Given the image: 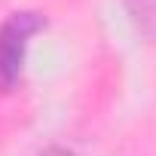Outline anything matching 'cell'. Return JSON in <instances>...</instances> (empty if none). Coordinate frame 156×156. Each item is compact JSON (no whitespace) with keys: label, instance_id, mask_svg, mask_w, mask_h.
Masks as SVG:
<instances>
[{"label":"cell","instance_id":"obj_3","mask_svg":"<svg viewBox=\"0 0 156 156\" xmlns=\"http://www.w3.org/2000/svg\"><path fill=\"white\" fill-rule=\"evenodd\" d=\"M40 156H76V153L67 150V147H49V150H43Z\"/></svg>","mask_w":156,"mask_h":156},{"label":"cell","instance_id":"obj_1","mask_svg":"<svg viewBox=\"0 0 156 156\" xmlns=\"http://www.w3.org/2000/svg\"><path fill=\"white\" fill-rule=\"evenodd\" d=\"M40 31H46V19L34 9L12 12L0 25V89L3 92H9L22 83L28 46Z\"/></svg>","mask_w":156,"mask_h":156},{"label":"cell","instance_id":"obj_2","mask_svg":"<svg viewBox=\"0 0 156 156\" xmlns=\"http://www.w3.org/2000/svg\"><path fill=\"white\" fill-rule=\"evenodd\" d=\"M129 19L138 25V31L150 40H156V0H122Z\"/></svg>","mask_w":156,"mask_h":156}]
</instances>
